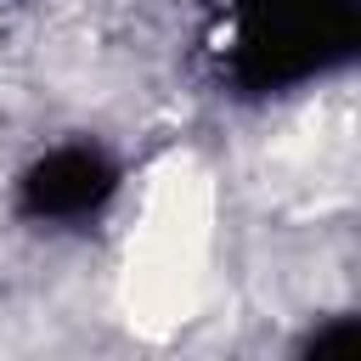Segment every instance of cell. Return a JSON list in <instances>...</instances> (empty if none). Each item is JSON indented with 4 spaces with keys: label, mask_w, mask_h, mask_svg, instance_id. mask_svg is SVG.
<instances>
[{
    "label": "cell",
    "mask_w": 361,
    "mask_h": 361,
    "mask_svg": "<svg viewBox=\"0 0 361 361\" xmlns=\"http://www.w3.org/2000/svg\"><path fill=\"white\" fill-rule=\"evenodd\" d=\"M355 45V0H220V56L248 90H288Z\"/></svg>",
    "instance_id": "6da1fadb"
},
{
    "label": "cell",
    "mask_w": 361,
    "mask_h": 361,
    "mask_svg": "<svg viewBox=\"0 0 361 361\" xmlns=\"http://www.w3.org/2000/svg\"><path fill=\"white\" fill-rule=\"evenodd\" d=\"M118 186V164L96 141H56L17 175V214L39 226H79L96 220Z\"/></svg>",
    "instance_id": "7a4b0ae2"
},
{
    "label": "cell",
    "mask_w": 361,
    "mask_h": 361,
    "mask_svg": "<svg viewBox=\"0 0 361 361\" xmlns=\"http://www.w3.org/2000/svg\"><path fill=\"white\" fill-rule=\"evenodd\" d=\"M293 361H355V322H350V316H338V322L316 327V333L299 344V355H293Z\"/></svg>",
    "instance_id": "3957f363"
}]
</instances>
